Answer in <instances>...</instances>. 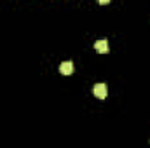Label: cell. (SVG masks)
Listing matches in <instances>:
<instances>
[{"mask_svg": "<svg viewBox=\"0 0 150 148\" xmlns=\"http://www.w3.org/2000/svg\"><path fill=\"white\" fill-rule=\"evenodd\" d=\"M93 92H94V96H96V98H100V99H105V98H107V94H108L107 84H103V82L96 84V85L93 87Z\"/></svg>", "mask_w": 150, "mask_h": 148, "instance_id": "1", "label": "cell"}, {"mask_svg": "<svg viewBox=\"0 0 150 148\" xmlns=\"http://www.w3.org/2000/svg\"><path fill=\"white\" fill-rule=\"evenodd\" d=\"M94 49L98 51V52H101V54H107L108 52V42L103 38V40H96L94 42Z\"/></svg>", "mask_w": 150, "mask_h": 148, "instance_id": "2", "label": "cell"}, {"mask_svg": "<svg viewBox=\"0 0 150 148\" xmlns=\"http://www.w3.org/2000/svg\"><path fill=\"white\" fill-rule=\"evenodd\" d=\"M59 72L63 75H70L74 72V63H72V61H63V63L59 65Z\"/></svg>", "mask_w": 150, "mask_h": 148, "instance_id": "3", "label": "cell"}]
</instances>
